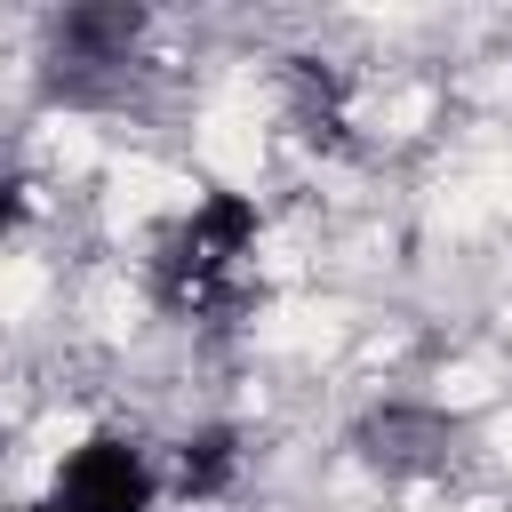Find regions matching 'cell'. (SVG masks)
Returning <instances> with one entry per match:
<instances>
[{
    "label": "cell",
    "instance_id": "cell-3",
    "mask_svg": "<svg viewBox=\"0 0 512 512\" xmlns=\"http://www.w3.org/2000/svg\"><path fill=\"white\" fill-rule=\"evenodd\" d=\"M136 40H144V8H64L48 24V96L64 104H96L128 80L136 64Z\"/></svg>",
    "mask_w": 512,
    "mask_h": 512
},
{
    "label": "cell",
    "instance_id": "cell-6",
    "mask_svg": "<svg viewBox=\"0 0 512 512\" xmlns=\"http://www.w3.org/2000/svg\"><path fill=\"white\" fill-rule=\"evenodd\" d=\"M24 224H32V176H24V160L0 152V240H16Z\"/></svg>",
    "mask_w": 512,
    "mask_h": 512
},
{
    "label": "cell",
    "instance_id": "cell-5",
    "mask_svg": "<svg viewBox=\"0 0 512 512\" xmlns=\"http://www.w3.org/2000/svg\"><path fill=\"white\" fill-rule=\"evenodd\" d=\"M240 464H248L240 424H192V432H176V448L160 464V488L184 496V504H216V496L240 488Z\"/></svg>",
    "mask_w": 512,
    "mask_h": 512
},
{
    "label": "cell",
    "instance_id": "cell-2",
    "mask_svg": "<svg viewBox=\"0 0 512 512\" xmlns=\"http://www.w3.org/2000/svg\"><path fill=\"white\" fill-rule=\"evenodd\" d=\"M160 496H168V488H160V456H152L136 432L104 424V432H88V440H72V448L56 456L48 488H40L24 512H152Z\"/></svg>",
    "mask_w": 512,
    "mask_h": 512
},
{
    "label": "cell",
    "instance_id": "cell-4",
    "mask_svg": "<svg viewBox=\"0 0 512 512\" xmlns=\"http://www.w3.org/2000/svg\"><path fill=\"white\" fill-rule=\"evenodd\" d=\"M352 448H360L376 472H392V480H432V472H448V456H456V424H448L440 408L384 400V408L360 416Z\"/></svg>",
    "mask_w": 512,
    "mask_h": 512
},
{
    "label": "cell",
    "instance_id": "cell-1",
    "mask_svg": "<svg viewBox=\"0 0 512 512\" xmlns=\"http://www.w3.org/2000/svg\"><path fill=\"white\" fill-rule=\"evenodd\" d=\"M256 248H264V208L232 184H208L184 216L160 224L144 256V288L168 320H224L256 288Z\"/></svg>",
    "mask_w": 512,
    "mask_h": 512
}]
</instances>
